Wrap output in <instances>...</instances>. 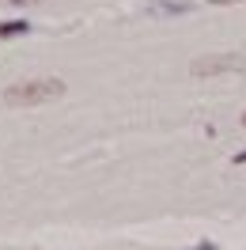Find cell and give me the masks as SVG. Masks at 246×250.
Returning <instances> with one entry per match:
<instances>
[{
	"label": "cell",
	"instance_id": "6da1fadb",
	"mask_svg": "<svg viewBox=\"0 0 246 250\" xmlns=\"http://www.w3.org/2000/svg\"><path fill=\"white\" fill-rule=\"evenodd\" d=\"M57 95H64V83L46 76V80H23V83L4 87V103L8 106H38V103H49Z\"/></svg>",
	"mask_w": 246,
	"mask_h": 250
},
{
	"label": "cell",
	"instance_id": "7a4b0ae2",
	"mask_svg": "<svg viewBox=\"0 0 246 250\" xmlns=\"http://www.w3.org/2000/svg\"><path fill=\"white\" fill-rule=\"evenodd\" d=\"M246 61L239 53H208V57H197L189 64L193 76H220V72H243Z\"/></svg>",
	"mask_w": 246,
	"mask_h": 250
},
{
	"label": "cell",
	"instance_id": "3957f363",
	"mask_svg": "<svg viewBox=\"0 0 246 250\" xmlns=\"http://www.w3.org/2000/svg\"><path fill=\"white\" fill-rule=\"evenodd\" d=\"M148 12H152V16H182V12H189V4H174V0H155Z\"/></svg>",
	"mask_w": 246,
	"mask_h": 250
},
{
	"label": "cell",
	"instance_id": "277c9868",
	"mask_svg": "<svg viewBox=\"0 0 246 250\" xmlns=\"http://www.w3.org/2000/svg\"><path fill=\"white\" fill-rule=\"evenodd\" d=\"M27 31H31L27 19H19V23H0V38H16V34H27Z\"/></svg>",
	"mask_w": 246,
	"mask_h": 250
},
{
	"label": "cell",
	"instance_id": "5b68a950",
	"mask_svg": "<svg viewBox=\"0 0 246 250\" xmlns=\"http://www.w3.org/2000/svg\"><path fill=\"white\" fill-rule=\"evenodd\" d=\"M193 250H216V243H197Z\"/></svg>",
	"mask_w": 246,
	"mask_h": 250
},
{
	"label": "cell",
	"instance_id": "8992f818",
	"mask_svg": "<svg viewBox=\"0 0 246 250\" xmlns=\"http://www.w3.org/2000/svg\"><path fill=\"white\" fill-rule=\"evenodd\" d=\"M12 4H42V0H12Z\"/></svg>",
	"mask_w": 246,
	"mask_h": 250
},
{
	"label": "cell",
	"instance_id": "52a82bcc",
	"mask_svg": "<svg viewBox=\"0 0 246 250\" xmlns=\"http://www.w3.org/2000/svg\"><path fill=\"white\" fill-rule=\"evenodd\" d=\"M243 125H246V114H243Z\"/></svg>",
	"mask_w": 246,
	"mask_h": 250
}]
</instances>
